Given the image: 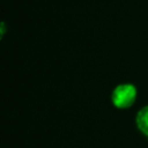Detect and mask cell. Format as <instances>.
<instances>
[{
	"label": "cell",
	"mask_w": 148,
	"mask_h": 148,
	"mask_svg": "<svg viewBox=\"0 0 148 148\" xmlns=\"http://www.w3.org/2000/svg\"><path fill=\"white\" fill-rule=\"evenodd\" d=\"M135 124L139 131L148 139V105L139 110V112L136 113Z\"/></svg>",
	"instance_id": "obj_2"
},
{
	"label": "cell",
	"mask_w": 148,
	"mask_h": 148,
	"mask_svg": "<svg viewBox=\"0 0 148 148\" xmlns=\"http://www.w3.org/2000/svg\"><path fill=\"white\" fill-rule=\"evenodd\" d=\"M136 94V88L132 83L119 84L113 89L111 94L112 104L118 109H127L135 102Z\"/></svg>",
	"instance_id": "obj_1"
}]
</instances>
